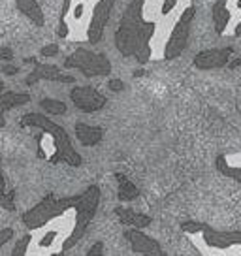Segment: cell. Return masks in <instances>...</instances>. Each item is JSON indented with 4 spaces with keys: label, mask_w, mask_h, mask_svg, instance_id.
<instances>
[{
    "label": "cell",
    "mask_w": 241,
    "mask_h": 256,
    "mask_svg": "<svg viewBox=\"0 0 241 256\" xmlns=\"http://www.w3.org/2000/svg\"><path fill=\"white\" fill-rule=\"evenodd\" d=\"M144 0H132L115 30V48L122 56H134L140 64H147L154 55L156 26L149 23L142 14Z\"/></svg>",
    "instance_id": "1"
},
{
    "label": "cell",
    "mask_w": 241,
    "mask_h": 256,
    "mask_svg": "<svg viewBox=\"0 0 241 256\" xmlns=\"http://www.w3.org/2000/svg\"><path fill=\"white\" fill-rule=\"evenodd\" d=\"M21 128H38V156L44 158L49 164H58L64 162L72 168H80L83 164L81 154L72 145V140L68 136L64 126H60L58 122L49 119L48 115L40 113H26L19 120Z\"/></svg>",
    "instance_id": "2"
},
{
    "label": "cell",
    "mask_w": 241,
    "mask_h": 256,
    "mask_svg": "<svg viewBox=\"0 0 241 256\" xmlns=\"http://www.w3.org/2000/svg\"><path fill=\"white\" fill-rule=\"evenodd\" d=\"M81 194L76 196H66V198H58L55 194H48L44 196V200L38 202L32 209H28L26 213H23L21 220L28 230H38L44 228L48 222L55 220L58 216H62L68 213L70 209L76 208V204L80 202Z\"/></svg>",
    "instance_id": "3"
},
{
    "label": "cell",
    "mask_w": 241,
    "mask_h": 256,
    "mask_svg": "<svg viewBox=\"0 0 241 256\" xmlns=\"http://www.w3.org/2000/svg\"><path fill=\"white\" fill-rule=\"evenodd\" d=\"M98 204H100V188H98L96 184H90L87 190L81 194L80 202L74 208V213H76V216H74V228L70 236L64 240V243H62V252L74 248L83 240V236L87 234L88 226H90L92 218L96 215Z\"/></svg>",
    "instance_id": "4"
},
{
    "label": "cell",
    "mask_w": 241,
    "mask_h": 256,
    "mask_svg": "<svg viewBox=\"0 0 241 256\" xmlns=\"http://www.w3.org/2000/svg\"><path fill=\"white\" fill-rule=\"evenodd\" d=\"M211 19L218 36H241V0H215Z\"/></svg>",
    "instance_id": "5"
},
{
    "label": "cell",
    "mask_w": 241,
    "mask_h": 256,
    "mask_svg": "<svg viewBox=\"0 0 241 256\" xmlns=\"http://www.w3.org/2000/svg\"><path fill=\"white\" fill-rule=\"evenodd\" d=\"M64 68L68 70H80L87 78L96 76H110L112 72V60L102 53H94L85 48L76 49L72 55L66 56Z\"/></svg>",
    "instance_id": "6"
},
{
    "label": "cell",
    "mask_w": 241,
    "mask_h": 256,
    "mask_svg": "<svg viewBox=\"0 0 241 256\" xmlns=\"http://www.w3.org/2000/svg\"><path fill=\"white\" fill-rule=\"evenodd\" d=\"M194 17H196V8L192 4L183 12V16L179 17V21L174 24V28L170 32L168 40L162 48V58L164 60H174L186 49L188 36H190V24H192Z\"/></svg>",
    "instance_id": "7"
},
{
    "label": "cell",
    "mask_w": 241,
    "mask_h": 256,
    "mask_svg": "<svg viewBox=\"0 0 241 256\" xmlns=\"http://www.w3.org/2000/svg\"><path fill=\"white\" fill-rule=\"evenodd\" d=\"M200 236L204 245L209 248H217V250H228L234 247H241V232H222L215 230L209 224H200V230L194 234Z\"/></svg>",
    "instance_id": "8"
},
{
    "label": "cell",
    "mask_w": 241,
    "mask_h": 256,
    "mask_svg": "<svg viewBox=\"0 0 241 256\" xmlns=\"http://www.w3.org/2000/svg\"><path fill=\"white\" fill-rule=\"evenodd\" d=\"M115 6V0H98L96 4L92 6V16H90V23L87 26V40L88 44L96 46L98 42H102L104 36L106 24L110 21Z\"/></svg>",
    "instance_id": "9"
},
{
    "label": "cell",
    "mask_w": 241,
    "mask_h": 256,
    "mask_svg": "<svg viewBox=\"0 0 241 256\" xmlns=\"http://www.w3.org/2000/svg\"><path fill=\"white\" fill-rule=\"evenodd\" d=\"M70 100L72 104L83 113H94L106 106V96L92 87H74L70 90Z\"/></svg>",
    "instance_id": "10"
},
{
    "label": "cell",
    "mask_w": 241,
    "mask_h": 256,
    "mask_svg": "<svg viewBox=\"0 0 241 256\" xmlns=\"http://www.w3.org/2000/svg\"><path fill=\"white\" fill-rule=\"evenodd\" d=\"M234 55L232 48H220V49H206L200 51L194 56V66L198 70H217L228 66L230 58Z\"/></svg>",
    "instance_id": "11"
},
{
    "label": "cell",
    "mask_w": 241,
    "mask_h": 256,
    "mask_svg": "<svg viewBox=\"0 0 241 256\" xmlns=\"http://www.w3.org/2000/svg\"><path fill=\"white\" fill-rule=\"evenodd\" d=\"M40 81H56V83H64V85H68V83H74L76 80H74L70 74H64L62 70H58L56 66H53V64L36 62V66H34L32 70H30V74L26 76L24 83L32 87V85L40 83Z\"/></svg>",
    "instance_id": "12"
},
{
    "label": "cell",
    "mask_w": 241,
    "mask_h": 256,
    "mask_svg": "<svg viewBox=\"0 0 241 256\" xmlns=\"http://www.w3.org/2000/svg\"><path fill=\"white\" fill-rule=\"evenodd\" d=\"M124 238L130 243V248H132L134 254H162L160 243L153 240V238H149V236H145L142 232V228H134L132 226V228H128L124 232Z\"/></svg>",
    "instance_id": "13"
},
{
    "label": "cell",
    "mask_w": 241,
    "mask_h": 256,
    "mask_svg": "<svg viewBox=\"0 0 241 256\" xmlns=\"http://www.w3.org/2000/svg\"><path fill=\"white\" fill-rule=\"evenodd\" d=\"M30 102L28 92H16V90H4V83L0 80V128L6 126V115L8 110H14L17 106H24Z\"/></svg>",
    "instance_id": "14"
},
{
    "label": "cell",
    "mask_w": 241,
    "mask_h": 256,
    "mask_svg": "<svg viewBox=\"0 0 241 256\" xmlns=\"http://www.w3.org/2000/svg\"><path fill=\"white\" fill-rule=\"evenodd\" d=\"M215 166L220 172V176L234 179L241 184V152H224L218 154Z\"/></svg>",
    "instance_id": "15"
},
{
    "label": "cell",
    "mask_w": 241,
    "mask_h": 256,
    "mask_svg": "<svg viewBox=\"0 0 241 256\" xmlns=\"http://www.w3.org/2000/svg\"><path fill=\"white\" fill-rule=\"evenodd\" d=\"M76 136L83 147H94L104 138V128L90 126L87 122H76Z\"/></svg>",
    "instance_id": "16"
},
{
    "label": "cell",
    "mask_w": 241,
    "mask_h": 256,
    "mask_svg": "<svg viewBox=\"0 0 241 256\" xmlns=\"http://www.w3.org/2000/svg\"><path fill=\"white\" fill-rule=\"evenodd\" d=\"M16 6L19 10V14H23L32 24H36V26L46 24V16L42 12L38 0H16Z\"/></svg>",
    "instance_id": "17"
},
{
    "label": "cell",
    "mask_w": 241,
    "mask_h": 256,
    "mask_svg": "<svg viewBox=\"0 0 241 256\" xmlns=\"http://www.w3.org/2000/svg\"><path fill=\"white\" fill-rule=\"evenodd\" d=\"M115 215L119 216V222L126 224V226H134V228H147L153 222V218L144 213H138L130 208H115Z\"/></svg>",
    "instance_id": "18"
},
{
    "label": "cell",
    "mask_w": 241,
    "mask_h": 256,
    "mask_svg": "<svg viewBox=\"0 0 241 256\" xmlns=\"http://www.w3.org/2000/svg\"><path fill=\"white\" fill-rule=\"evenodd\" d=\"M115 179H117V183H119V192H117V196H119L120 202H132L140 196V188H138L136 184L132 183L126 176L115 174Z\"/></svg>",
    "instance_id": "19"
},
{
    "label": "cell",
    "mask_w": 241,
    "mask_h": 256,
    "mask_svg": "<svg viewBox=\"0 0 241 256\" xmlns=\"http://www.w3.org/2000/svg\"><path fill=\"white\" fill-rule=\"evenodd\" d=\"M0 208L16 211V192L6 188V179L2 174V156H0Z\"/></svg>",
    "instance_id": "20"
},
{
    "label": "cell",
    "mask_w": 241,
    "mask_h": 256,
    "mask_svg": "<svg viewBox=\"0 0 241 256\" xmlns=\"http://www.w3.org/2000/svg\"><path fill=\"white\" fill-rule=\"evenodd\" d=\"M42 110L49 115H64L68 106L62 102V100H55V98H44L40 102Z\"/></svg>",
    "instance_id": "21"
},
{
    "label": "cell",
    "mask_w": 241,
    "mask_h": 256,
    "mask_svg": "<svg viewBox=\"0 0 241 256\" xmlns=\"http://www.w3.org/2000/svg\"><path fill=\"white\" fill-rule=\"evenodd\" d=\"M72 2L74 0H64V4H62V10H60V19H58V38H68V23H66V17L70 14V10H72Z\"/></svg>",
    "instance_id": "22"
},
{
    "label": "cell",
    "mask_w": 241,
    "mask_h": 256,
    "mask_svg": "<svg viewBox=\"0 0 241 256\" xmlns=\"http://www.w3.org/2000/svg\"><path fill=\"white\" fill-rule=\"evenodd\" d=\"M28 241H30V236H26L24 240H21L16 245V248L12 250V256H23L26 252V247H28Z\"/></svg>",
    "instance_id": "23"
},
{
    "label": "cell",
    "mask_w": 241,
    "mask_h": 256,
    "mask_svg": "<svg viewBox=\"0 0 241 256\" xmlns=\"http://www.w3.org/2000/svg\"><path fill=\"white\" fill-rule=\"evenodd\" d=\"M40 55L42 56H56L58 55V46L56 44H48L40 49Z\"/></svg>",
    "instance_id": "24"
},
{
    "label": "cell",
    "mask_w": 241,
    "mask_h": 256,
    "mask_svg": "<svg viewBox=\"0 0 241 256\" xmlns=\"http://www.w3.org/2000/svg\"><path fill=\"white\" fill-rule=\"evenodd\" d=\"M12 238H14V228H4V230H0V248L4 247Z\"/></svg>",
    "instance_id": "25"
},
{
    "label": "cell",
    "mask_w": 241,
    "mask_h": 256,
    "mask_svg": "<svg viewBox=\"0 0 241 256\" xmlns=\"http://www.w3.org/2000/svg\"><path fill=\"white\" fill-rule=\"evenodd\" d=\"M108 87L112 88L113 92H120V90H124V83L120 80H110L108 81Z\"/></svg>",
    "instance_id": "26"
},
{
    "label": "cell",
    "mask_w": 241,
    "mask_h": 256,
    "mask_svg": "<svg viewBox=\"0 0 241 256\" xmlns=\"http://www.w3.org/2000/svg\"><path fill=\"white\" fill-rule=\"evenodd\" d=\"M102 250H104V243H102V241H98V243H94V245L90 247V250H88V252H87V256L102 254Z\"/></svg>",
    "instance_id": "27"
},
{
    "label": "cell",
    "mask_w": 241,
    "mask_h": 256,
    "mask_svg": "<svg viewBox=\"0 0 241 256\" xmlns=\"http://www.w3.org/2000/svg\"><path fill=\"white\" fill-rule=\"evenodd\" d=\"M0 58L12 60V58H14V51H12L10 48H0Z\"/></svg>",
    "instance_id": "28"
},
{
    "label": "cell",
    "mask_w": 241,
    "mask_h": 256,
    "mask_svg": "<svg viewBox=\"0 0 241 256\" xmlns=\"http://www.w3.org/2000/svg\"><path fill=\"white\" fill-rule=\"evenodd\" d=\"M0 70H2V74H6V76H16V74L19 72L16 66H12V64H4Z\"/></svg>",
    "instance_id": "29"
},
{
    "label": "cell",
    "mask_w": 241,
    "mask_h": 256,
    "mask_svg": "<svg viewBox=\"0 0 241 256\" xmlns=\"http://www.w3.org/2000/svg\"><path fill=\"white\" fill-rule=\"evenodd\" d=\"M228 66H230V68H241V58H234V60H230V62H228Z\"/></svg>",
    "instance_id": "30"
},
{
    "label": "cell",
    "mask_w": 241,
    "mask_h": 256,
    "mask_svg": "<svg viewBox=\"0 0 241 256\" xmlns=\"http://www.w3.org/2000/svg\"><path fill=\"white\" fill-rule=\"evenodd\" d=\"M134 76H136V78H140V76H144V70H138V72H134Z\"/></svg>",
    "instance_id": "31"
}]
</instances>
